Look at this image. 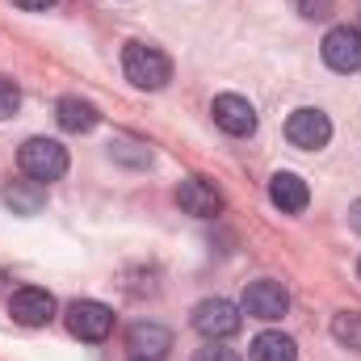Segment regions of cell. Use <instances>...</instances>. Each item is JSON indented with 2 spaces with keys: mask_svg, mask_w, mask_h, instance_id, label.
Wrapping results in <instances>:
<instances>
[{
  "mask_svg": "<svg viewBox=\"0 0 361 361\" xmlns=\"http://www.w3.org/2000/svg\"><path fill=\"white\" fill-rule=\"evenodd\" d=\"M122 72H126V80L135 85V89H164L169 80H173V63H169V55L160 51V47H152V42H126V51H122Z\"/></svg>",
  "mask_w": 361,
  "mask_h": 361,
  "instance_id": "6da1fadb",
  "label": "cell"
},
{
  "mask_svg": "<svg viewBox=\"0 0 361 361\" xmlns=\"http://www.w3.org/2000/svg\"><path fill=\"white\" fill-rule=\"evenodd\" d=\"M17 164H21V173H25L30 180L51 185V180H59L63 173H68V147H63L59 139H42V135H34V139L21 143Z\"/></svg>",
  "mask_w": 361,
  "mask_h": 361,
  "instance_id": "7a4b0ae2",
  "label": "cell"
},
{
  "mask_svg": "<svg viewBox=\"0 0 361 361\" xmlns=\"http://www.w3.org/2000/svg\"><path fill=\"white\" fill-rule=\"evenodd\" d=\"M286 139L298 152H319L332 139V118L324 109H315V105H302V109H294L286 118Z\"/></svg>",
  "mask_w": 361,
  "mask_h": 361,
  "instance_id": "3957f363",
  "label": "cell"
},
{
  "mask_svg": "<svg viewBox=\"0 0 361 361\" xmlns=\"http://www.w3.org/2000/svg\"><path fill=\"white\" fill-rule=\"evenodd\" d=\"M319 51H324V63H328L332 72H341V76L361 72V30L357 25H332V30L324 34Z\"/></svg>",
  "mask_w": 361,
  "mask_h": 361,
  "instance_id": "277c9868",
  "label": "cell"
},
{
  "mask_svg": "<svg viewBox=\"0 0 361 361\" xmlns=\"http://www.w3.org/2000/svg\"><path fill=\"white\" fill-rule=\"evenodd\" d=\"M240 307L235 302H227V298H206V302H197L193 307V328L206 336V341H227V336H235L240 332Z\"/></svg>",
  "mask_w": 361,
  "mask_h": 361,
  "instance_id": "5b68a950",
  "label": "cell"
},
{
  "mask_svg": "<svg viewBox=\"0 0 361 361\" xmlns=\"http://www.w3.org/2000/svg\"><path fill=\"white\" fill-rule=\"evenodd\" d=\"M68 332L80 336V341H105L114 332V311L105 302H92V298H76L68 307Z\"/></svg>",
  "mask_w": 361,
  "mask_h": 361,
  "instance_id": "8992f818",
  "label": "cell"
},
{
  "mask_svg": "<svg viewBox=\"0 0 361 361\" xmlns=\"http://www.w3.org/2000/svg\"><path fill=\"white\" fill-rule=\"evenodd\" d=\"M244 311L252 315V319H281L286 311H290V294H286V286L281 281H269V277H261V281H248V290H244Z\"/></svg>",
  "mask_w": 361,
  "mask_h": 361,
  "instance_id": "52a82bcc",
  "label": "cell"
},
{
  "mask_svg": "<svg viewBox=\"0 0 361 361\" xmlns=\"http://www.w3.org/2000/svg\"><path fill=\"white\" fill-rule=\"evenodd\" d=\"M210 114H214V126H219L223 135H231V139H244V135L257 130V109H252V101H244V97H235V92L214 97Z\"/></svg>",
  "mask_w": 361,
  "mask_h": 361,
  "instance_id": "ba28073f",
  "label": "cell"
},
{
  "mask_svg": "<svg viewBox=\"0 0 361 361\" xmlns=\"http://www.w3.org/2000/svg\"><path fill=\"white\" fill-rule=\"evenodd\" d=\"M8 315H13V324H21V328H42V324L55 319V298H51L47 290H38V286H21V290L8 298Z\"/></svg>",
  "mask_w": 361,
  "mask_h": 361,
  "instance_id": "9c48e42d",
  "label": "cell"
},
{
  "mask_svg": "<svg viewBox=\"0 0 361 361\" xmlns=\"http://www.w3.org/2000/svg\"><path fill=\"white\" fill-rule=\"evenodd\" d=\"M177 202L185 214H193V219H214V214H223V193L214 189V180L206 177H185L177 189Z\"/></svg>",
  "mask_w": 361,
  "mask_h": 361,
  "instance_id": "30bf717a",
  "label": "cell"
},
{
  "mask_svg": "<svg viewBox=\"0 0 361 361\" xmlns=\"http://www.w3.org/2000/svg\"><path fill=\"white\" fill-rule=\"evenodd\" d=\"M269 202L281 210V214H302L307 202H311V189L298 173H277L269 180Z\"/></svg>",
  "mask_w": 361,
  "mask_h": 361,
  "instance_id": "8fae6325",
  "label": "cell"
},
{
  "mask_svg": "<svg viewBox=\"0 0 361 361\" xmlns=\"http://www.w3.org/2000/svg\"><path fill=\"white\" fill-rule=\"evenodd\" d=\"M126 345L135 349V357L160 361L173 349V332H169L164 324H135V328L126 332Z\"/></svg>",
  "mask_w": 361,
  "mask_h": 361,
  "instance_id": "7c38bea8",
  "label": "cell"
},
{
  "mask_svg": "<svg viewBox=\"0 0 361 361\" xmlns=\"http://www.w3.org/2000/svg\"><path fill=\"white\" fill-rule=\"evenodd\" d=\"M55 122H59L68 135H89L92 126L101 122V114H97V105L85 101V97H59V105H55Z\"/></svg>",
  "mask_w": 361,
  "mask_h": 361,
  "instance_id": "4fadbf2b",
  "label": "cell"
},
{
  "mask_svg": "<svg viewBox=\"0 0 361 361\" xmlns=\"http://www.w3.org/2000/svg\"><path fill=\"white\" fill-rule=\"evenodd\" d=\"M4 206L13 210V214H21V219H30V214H38L42 206H47V185L42 180H8L4 185Z\"/></svg>",
  "mask_w": 361,
  "mask_h": 361,
  "instance_id": "5bb4252c",
  "label": "cell"
},
{
  "mask_svg": "<svg viewBox=\"0 0 361 361\" xmlns=\"http://www.w3.org/2000/svg\"><path fill=\"white\" fill-rule=\"evenodd\" d=\"M248 357L252 361H298V345H294V336H286V332H261V336L252 341Z\"/></svg>",
  "mask_w": 361,
  "mask_h": 361,
  "instance_id": "9a60e30c",
  "label": "cell"
},
{
  "mask_svg": "<svg viewBox=\"0 0 361 361\" xmlns=\"http://www.w3.org/2000/svg\"><path fill=\"white\" fill-rule=\"evenodd\" d=\"M332 336H336V345L361 353V311H341L332 319Z\"/></svg>",
  "mask_w": 361,
  "mask_h": 361,
  "instance_id": "2e32d148",
  "label": "cell"
},
{
  "mask_svg": "<svg viewBox=\"0 0 361 361\" xmlns=\"http://www.w3.org/2000/svg\"><path fill=\"white\" fill-rule=\"evenodd\" d=\"M109 156H114L118 164H130V169H147V164H152V152H147L143 143H135V139H114V143H109Z\"/></svg>",
  "mask_w": 361,
  "mask_h": 361,
  "instance_id": "e0dca14e",
  "label": "cell"
},
{
  "mask_svg": "<svg viewBox=\"0 0 361 361\" xmlns=\"http://www.w3.org/2000/svg\"><path fill=\"white\" fill-rule=\"evenodd\" d=\"M17 109H21V89H17L8 76H0V122H4V118H13Z\"/></svg>",
  "mask_w": 361,
  "mask_h": 361,
  "instance_id": "ac0fdd59",
  "label": "cell"
},
{
  "mask_svg": "<svg viewBox=\"0 0 361 361\" xmlns=\"http://www.w3.org/2000/svg\"><path fill=\"white\" fill-rule=\"evenodd\" d=\"M193 361H240V357H235V349H227L223 341H206V349H197Z\"/></svg>",
  "mask_w": 361,
  "mask_h": 361,
  "instance_id": "d6986e66",
  "label": "cell"
},
{
  "mask_svg": "<svg viewBox=\"0 0 361 361\" xmlns=\"http://www.w3.org/2000/svg\"><path fill=\"white\" fill-rule=\"evenodd\" d=\"M332 8H336V0H298V13L307 21H324V17H332Z\"/></svg>",
  "mask_w": 361,
  "mask_h": 361,
  "instance_id": "ffe728a7",
  "label": "cell"
},
{
  "mask_svg": "<svg viewBox=\"0 0 361 361\" xmlns=\"http://www.w3.org/2000/svg\"><path fill=\"white\" fill-rule=\"evenodd\" d=\"M17 8H25V13H42V8H51L55 0H13Z\"/></svg>",
  "mask_w": 361,
  "mask_h": 361,
  "instance_id": "44dd1931",
  "label": "cell"
},
{
  "mask_svg": "<svg viewBox=\"0 0 361 361\" xmlns=\"http://www.w3.org/2000/svg\"><path fill=\"white\" fill-rule=\"evenodd\" d=\"M349 227H353V231L361 235V197L353 202V206H349Z\"/></svg>",
  "mask_w": 361,
  "mask_h": 361,
  "instance_id": "7402d4cb",
  "label": "cell"
},
{
  "mask_svg": "<svg viewBox=\"0 0 361 361\" xmlns=\"http://www.w3.org/2000/svg\"><path fill=\"white\" fill-rule=\"evenodd\" d=\"M357 17H361V0H357Z\"/></svg>",
  "mask_w": 361,
  "mask_h": 361,
  "instance_id": "603a6c76",
  "label": "cell"
},
{
  "mask_svg": "<svg viewBox=\"0 0 361 361\" xmlns=\"http://www.w3.org/2000/svg\"><path fill=\"white\" fill-rule=\"evenodd\" d=\"M135 361H147V357H135Z\"/></svg>",
  "mask_w": 361,
  "mask_h": 361,
  "instance_id": "cb8c5ba5",
  "label": "cell"
},
{
  "mask_svg": "<svg viewBox=\"0 0 361 361\" xmlns=\"http://www.w3.org/2000/svg\"><path fill=\"white\" fill-rule=\"evenodd\" d=\"M357 277H361V265H357Z\"/></svg>",
  "mask_w": 361,
  "mask_h": 361,
  "instance_id": "d4e9b609",
  "label": "cell"
}]
</instances>
